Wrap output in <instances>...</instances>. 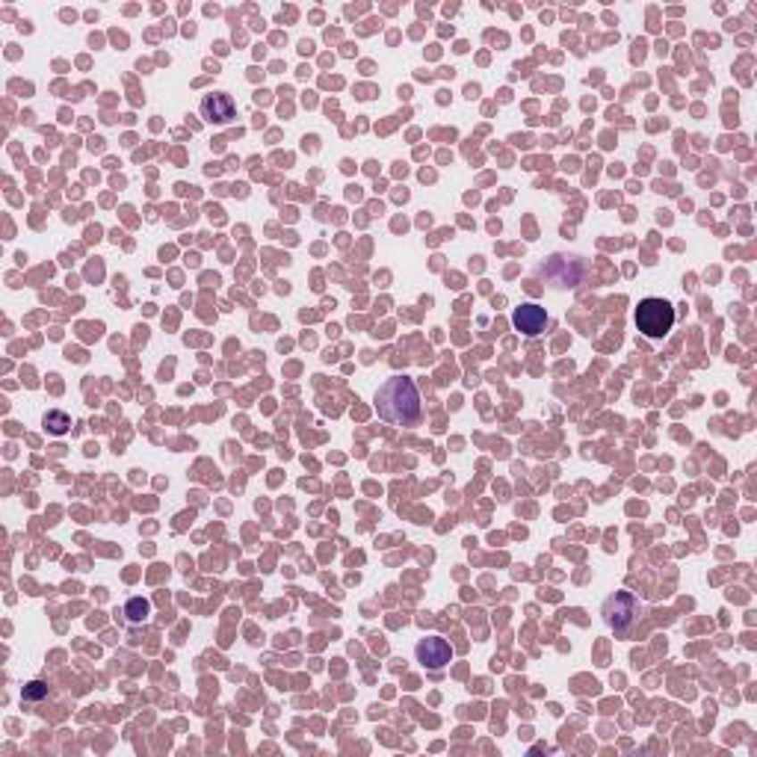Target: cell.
<instances>
[{
    "label": "cell",
    "instance_id": "cell-1",
    "mask_svg": "<svg viewBox=\"0 0 757 757\" xmlns=\"http://www.w3.org/2000/svg\"><path fill=\"white\" fill-rule=\"evenodd\" d=\"M378 418L391 426H414L420 420V391L409 376H391L376 391Z\"/></svg>",
    "mask_w": 757,
    "mask_h": 757
},
{
    "label": "cell",
    "instance_id": "cell-2",
    "mask_svg": "<svg viewBox=\"0 0 757 757\" xmlns=\"http://www.w3.org/2000/svg\"><path fill=\"white\" fill-rule=\"evenodd\" d=\"M671 326H675V308L669 305L666 299H642L639 308H636V329L642 331L645 337L651 340H660L666 337Z\"/></svg>",
    "mask_w": 757,
    "mask_h": 757
},
{
    "label": "cell",
    "instance_id": "cell-3",
    "mask_svg": "<svg viewBox=\"0 0 757 757\" xmlns=\"http://www.w3.org/2000/svg\"><path fill=\"white\" fill-rule=\"evenodd\" d=\"M639 601L633 598L630 592H612L607 601H603V621L610 624L615 633H628L639 619Z\"/></svg>",
    "mask_w": 757,
    "mask_h": 757
},
{
    "label": "cell",
    "instance_id": "cell-4",
    "mask_svg": "<svg viewBox=\"0 0 757 757\" xmlns=\"http://www.w3.org/2000/svg\"><path fill=\"white\" fill-rule=\"evenodd\" d=\"M538 276L553 281L556 287H577L583 279V263L577 258H565V254H553L551 261L542 263V270H538Z\"/></svg>",
    "mask_w": 757,
    "mask_h": 757
},
{
    "label": "cell",
    "instance_id": "cell-5",
    "mask_svg": "<svg viewBox=\"0 0 757 757\" xmlns=\"http://www.w3.org/2000/svg\"><path fill=\"white\" fill-rule=\"evenodd\" d=\"M198 112L207 125H231L237 119V104L229 92H213V95H204L202 104H198Z\"/></svg>",
    "mask_w": 757,
    "mask_h": 757
},
{
    "label": "cell",
    "instance_id": "cell-6",
    "mask_svg": "<svg viewBox=\"0 0 757 757\" xmlns=\"http://www.w3.org/2000/svg\"><path fill=\"white\" fill-rule=\"evenodd\" d=\"M414 657H418V662H423L426 669H444L453 657V648L447 639L441 636H426L418 642V648H414Z\"/></svg>",
    "mask_w": 757,
    "mask_h": 757
},
{
    "label": "cell",
    "instance_id": "cell-7",
    "mask_svg": "<svg viewBox=\"0 0 757 757\" xmlns=\"http://www.w3.org/2000/svg\"><path fill=\"white\" fill-rule=\"evenodd\" d=\"M512 323H515L518 331H524V335L536 337V335H542L545 326H547V311L542 305H533V302H527V305L515 308Z\"/></svg>",
    "mask_w": 757,
    "mask_h": 757
},
{
    "label": "cell",
    "instance_id": "cell-8",
    "mask_svg": "<svg viewBox=\"0 0 757 757\" xmlns=\"http://www.w3.org/2000/svg\"><path fill=\"white\" fill-rule=\"evenodd\" d=\"M148 612H151V603L146 598H130L125 603V610H121V615H125L128 624H142V621L148 619Z\"/></svg>",
    "mask_w": 757,
    "mask_h": 757
},
{
    "label": "cell",
    "instance_id": "cell-9",
    "mask_svg": "<svg viewBox=\"0 0 757 757\" xmlns=\"http://www.w3.org/2000/svg\"><path fill=\"white\" fill-rule=\"evenodd\" d=\"M45 426H47V432L62 435V432H69L71 418H69L65 412H47V414H45Z\"/></svg>",
    "mask_w": 757,
    "mask_h": 757
},
{
    "label": "cell",
    "instance_id": "cell-10",
    "mask_svg": "<svg viewBox=\"0 0 757 757\" xmlns=\"http://www.w3.org/2000/svg\"><path fill=\"white\" fill-rule=\"evenodd\" d=\"M42 698H47V684L45 680H30L24 686V702H42Z\"/></svg>",
    "mask_w": 757,
    "mask_h": 757
}]
</instances>
